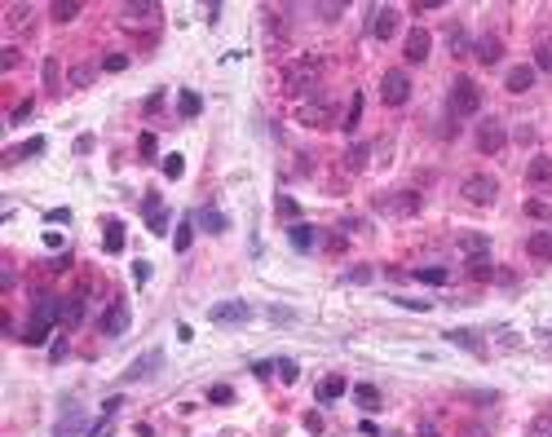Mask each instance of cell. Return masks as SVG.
I'll list each match as a JSON object with an SVG mask.
<instances>
[{
    "instance_id": "c3c4849f",
    "label": "cell",
    "mask_w": 552,
    "mask_h": 437,
    "mask_svg": "<svg viewBox=\"0 0 552 437\" xmlns=\"http://www.w3.org/2000/svg\"><path fill=\"white\" fill-rule=\"evenodd\" d=\"M305 429L309 433H322V415H318V411H309V415H305Z\"/></svg>"
},
{
    "instance_id": "9c48e42d",
    "label": "cell",
    "mask_w": 552,
    "mask_h": 437,
    "mask_svg": "<svg viewBox=\"0 0 552 437\" xmlns=\"http://www.w3.org/2000/svg\"><path fill=\"white\" fill-rule=\"evenodd\" d=\"M526 186L531 190H552V155H535L526 164Z\"/></svg>"
},
{
    "instance_id": "9a60e30c",
    "label": "cell",
    "mask_w": 552,
    "mask_h": 437,
    "mask_svg": "<svg viewBox=\"0 0 552 437\" xmlns=\"http://www.w3.org/2000/svg\"><path fill=\"white\" fill-rule=\"evenodd\" d=\"M266 40H270V49L287 44V27L279 22V9H266Z\"/></svg>"
},
{
    "instance_id": "ee69618b",
    "label": "cell",
    "mask_w": 552,
    "mask_h": 437,
    "mask_svg": "<svg viewBox=\"0 0 552 437\" xmlns=\"http://www.w3.org/2000/svg\"><path fill=\"white\" fill-rule=\"evenodd\" d=\"M340 14H345V5H318V18L322 22H336Z\"/></svg>"
},
{
    "instance_id": "52a82bcc",
    "label": "cell",
    "mask_w": 552,
    "mask_h": 437,
    "mask_svg": "<svg viewBox=\"0 0 552 437\" xmlns=\"http://www.w3.org/2000/svg\"><path fill=\"white\" fill-rule=\"evenodd\" d=\"M119 22H124L128 31H137V27H159V5H124L119 9Z\"/></svg>"
},
{
    "instance_id": "8d00e7d4",
    "label": "cell",
    "mask_w": 552,
    "mask_h": 437,
    "mask_svg": "<svg viewBox=\"0 0 552 437\" xmlns=\"http://www.w3.org/2000/svg\"><path fill=\"white\" fill-rule=\"evenodd\" d=\"M22 340H27V345H44V340H49V327H40V323H27V332H22Z\"/></svg>"
},
{
    "instance_id": "7bdbcfd3",
    "label": "cell",
    "mask_w": 552,
    "mask_h": 437,
    "mask_svg": "<svg viewBox=\"0 0 552 437\" xmlns=\"http://www.w3.org/2000/svg\"><path fill=\"white\" fill-rule=\"evenodd\" d=\"M531 437H552V420H548V415H539V420L531 424Z\"/></svg>"
},
{
    "instance_id": "ba28073f",
    "label": "cell",
    "mask_w": 552,
    "mask_h": 437,
    "mask_svg": "<svg viewBox=\"0 0 552 437\" xmlns=\"http://www.w3.org/2000/svg\"><path fill=\"white\" fill-rule=\"evenodd\" d=\"M305 128H331L336 124V106L331 102H301V111H296Z\"/></svg>"
},
{
    "instance_id": "b9f144b4",
    "label": "cell",
    "mask_w": 552,
    "mask_h": 437,
    "mask_svg": "<svg viewBox=\"0 0 552 437\" xmlns=\"http://www.w3.org/2000/svg\"><path fill=\"white\" fill-rule=\"evenodd\" d=\"M182 155H168V160H164V177H182Z\"/></svg>"
},
{
    "instance_id": "2e32d148",
    "label": "cell",
    "mask_w": 552,
    "mask_h": 437,
    "mask_svg": "<svg viewBox=\"0 0 552 437\" xmlns=\"http://www.w3.org/2000/svg\"><path fill=\"white\" fill-rule=\"evenodd\" d=\"M354 402L363 411H380V406H385V397H380L376 384H354Z\"/></svg>"
},
{
    "instance_id": "7c38bea8",
    "label": "cell",
    "mask_w": 552,
    "mask_h": 437,
    "mask_svg": "<svg viewBox=\"0 0 552 437\" xmlns=\"http://www.w3.org/2000/svg\"><path fill=\"white\" fill-rule=\"evenodd\" d=\"M473 53H477V62H482V67H495L499 58H503V40H499L495 31H486L482 40H477V49H473Z\"/></svg>"
},
{
    "instance_id": "f35d334b",
    "label": "cell",
    "mask_w": 552,
    "mask_h": 437,
    "mask_svg": "<svg viewBox=\"0 0 552 437\" xmlns=\"http://www.w3.org/2000/svg\"><path fill=\"white\" fill-rule=\"evenodd\" d=\"M230 397H234V388H230V384H217V388H212V393H208V402L225 406V402H230Z\"/></svg>"
},
{
    "instance_id": "ab89813d",
    "label": "cell",
    "mask_w": 552,
    "mask_h": 437,
    "mask_svg": "<svg viewBox=\"0 0 552 437\" xmlns=\"http://www.w3.org/2000/svg\"><path fill=\"white\" fill-rule=\"evenodd\" d=\"M451 340H455V345H469V349H477V354H482V340H477L473 332H451Z\"/></svg>"
},
{
    "instance_id": "8fae6325",
    "label": "cell",
    "mask_w": 552,
    "mask_h": 437,
    "mask_svg": "<svg viewBox=\"0 0 552 437\" xmlns=\"http://www.w3.org/2000/svg\"><path fill=\"white\" fill-rule=\"evenodd\" d=\"M248 300H221V305H212L208 309V318L212 323H248Z\"/></svg>"
},
{
    "instance_id": "4dcf8cb0",
    "label": "cell",
    "mask_w": 552,
    "mask_h": 437,
    "mask_svg": "<svg viewBox=\"0 0 552 437\" xmlns=\"http://www.w3.org/2000/svg\"><path fill=\"white\" fill-rule=\"evenodd\" d=\"M358 119H363V97H358V93H354V102H350V111H345V119H340V128H345V132H354V128H358Z\"/></svg>"
},
{
    "instance_id": "816d5d0a",
    "label": "cell",
    "mask_w": 552,
    "mask_h": 437,
    "mask_svg": "<svg viewBox=\"0 0 552 437\" xmlns=\"http://www.w3.org/2000/svg\"><path fill=\"white\" fill-rule=\"evenodd\" d=\"M279 375H283L287 384H292V380H296V367H292V362H279Z\"/></svg>"
},
{
    "instance_id": "8992f818",
    "label": "cell",
    "mask_w": 552,
    "mask_h": 437,
    "mask_svg": "<svg viewBox=\"0 0 552 437\" xmlns=\"http://www.w3.org/2000/svg\"><path fill=\"white\" fill-rule=\"evenodd\" d=\"M380 97H385V106H402L406 97H411V76H406V71H385Z\"/></svg>"
},
{
    "instance_id": "d6986e66",
    "label": "cell",
    "mask_w": 552,
    "mask_h": 437,
    "mask_svg": "<svg viewBox=\"0 0 552 437\" xmlns=\"http://www.w3.org/2000/svg\"><path fill=\"white\" fill-rule=\"evenodd\" d=\"M464 270H469L473 283H490V278H495V265H490V257H469V265H464Z\"/></svg>"
},
{
    "instance_id": "277c9868",
    "label": "cell",
    "mask_w": 552,
    "mask_h": 437,
    "mask_svg": "<svg viewBox=\"0 0 552 437\" xmlns=\"http://www.w3.org/2000/svg\"><path fill=\"white\" fill-rule=\"evenodd\" d=\"M376 208L389 216H415L420 212V190H398V194H376Z\"/></svg>"
},
{
    "instance_id": "e575fe53",
    "label": "cell",
    "mask_w": 552,
    "mask_h": 437,
    "mask_svg": "<svg viewBox=\"0 0 552 437\" xmlns=\"http://www.w3.org/2000/svg\"><path fill=\"white\" fill-rule=\"evenodd\" d=\"M526 216H535V221H552V208L544 199H526Z\"/></svg>"
},
{
    "instance_id": "4fadbf2b",
    "label": "cell",
    "mask_w": 552,
    "mask_h": 437,
    "mask_svg": "<svg viewBox=\"0 0 552 437\" xmlns=\"http://www.w3.org/2000/svg\"><path fill=\"white\" fill-rule=\"evenodd\" d=\"M371 31H376V40H393L398 35V9H376V22H371Z\"/></svg>"
},
{
    "instance_id": "d4e9b609",
    "label": "cell",
    "mask_w": 552,
    "mask_h": 437,
    "mask_svg": "<svg viewBox=\"0 0 552 437\" xmlns=\"http://www.w3.org/2000/svg\"><path fill=\"white\" fill-rule=\"evenodd\" d=\"M44 151V137H31L27 146H18V151H5V164H14V160H31V155H40Z\"/></svg>"
},
{
    "instance_id": "5b68a950",
    "label": "cell",
    "mask_w": 552,
    "mask_h": 437,
    "mask_svg": "<svg viewBox=\"0 0 552 437\" xmlns=\"http://www.w3.org/2000/svg\"><path fill=\"white\" fill-rule=\"evenodd\" d=\"M503 146H508L503 119H482V124H477V151H482V155H499Z\"/></svg>"
},
{
    "instance_id": "836d02e7",
    "label": "cell",
    "mask_w": 552,
    "mask_h": 437,
    "mask_svg": "<svg viewBox=\"0 0 552 437\" xmlns=\"http://www.w3.org/2000/svg\"><path fill=\"white\" fill-rule=\"evenodd\" d=\"M292 243L301 252H309V248H314V230H309V225H292Z\"/></svg>"
},
{
    "instance_id": "f5cc1de1",
    "label": "cell",
    "mask_w": 552,
    "mask_h": 437,
    "mask_svg": "<svg viewBox=\"0 0 552 437\" xmlns=\"http://www.w3.org/2000/svg\"><path fill=\"white\" fill-rule=\"evenodd\" d=\"M420 437H438V429H429V424H424V429H420Z\"/></svg>"
},
{
    "instance_id": "d590c367",
    "label": "cell",
    "mask_w": 552,
    "mask_h": 437,
    "mask_svg": "<svg viewBox=\"0 0 552 437\" xmlns=\"http://www.w3.org/2000/svg\"><path fill=\"white\" fill-rule=\"evenodd\" d=\"M535 67H539V71H552V40H539V49H535Z\"/></svg>"
},
{
    "instance_id": "ac0fdd59",
    "label": "cell",
    "mask_w": 552,
    "mask_h": 437,
    "mask_svg": "<svg viewBox=\"0 0 552 437\" xmlns=\"http://www.w3.org/2000/svg\"><path fill=\"white\" fill-rule=\"evenodd\" d=\"M503 84H508V93H526V89L535 84V67H512Z\"/></svg>"
},
{
    "instance_id": "1f68e13d",
    "label": "cell",
    "mask_w": 552,
    "mask_h": 437,
    "mask_svg": "<svg viewBox=\"0 0 552 437\" xmlns=\"http://www.w3.org/2000/svg\"><path fill=\"white\" fill-rule=\"evenodd\" d=\"M447 35H451V53H455V58L469 53V35H464V27H455V22H451V31H447Z\"/></svg>"
},
{
    "instance_id": "6da1fadb",
    "label": "cell",
    "mask_w": 552,
    "mask_h": 437,
    "mask_svg": "<svg viewBox=\"0 0 552 437\" xmlns=\"http://www.w3.org/2000/svg\"><path fill=\"white\" fill-rule=\"evenodd\" d=\"M322 80V58L318 53H301L283 67V93L287 97H309Z\"/></svg>"
},
{
    "instance_id": "30bf717a",
    "label": "cell",
    "mask_w": 552,
    "mask_h": 437,
    "mask_svg": "<svg viewBox=\"0 0 552 437\" xmlns=\"http://www.w3.org/2000/svg\"><path fill=\"white\" fill-rule=\"evenodd\" d=\"M429 49H433V35H429L424 27H411V31H406V40H402L406 62H424V58H429Z\"/></svg>"
},
{
    "instance_id": "e0dca14e",
    "label": "cell",
    "mask_w": 552,
    "mask_h": 437,
    "mask_svg": "<svg viewBox=\"0 0 552 437\" xmlns=\"http://www.w3.org/2000/svg\"><path fill=\"white\" fill-rule=\"evenodd\" d=\"M80 14H84L80 0H53V5H49V18H53V22H76Z\"/></svg>"
},
{
    "instance_id": "cb8c5ba5",
    "label": "cell",
    "mask_w": 552,
    "mask_h": 437,
    "mask_svg": "<svg viewBox=\"0 0 552 437\" xmlns=\"http://www.w3.org/2000/svg\"><path fill=\"white\" fill-rule=\"evenodd\" d=\"M31 14H35L31 5H9V27H14V31H27V27H31Z\"/></svg>"
},
{
    "instance_id": "4316f807",
    "label": "cell",
    "mask_w": 552,
    "mask_h": 437,
    "mask_svg": "<svg viewBox=\"0 0 552 437\" xmlns=\"http://www.w3.org/2000/svg\"><path fill=\"white\" fill-rule=\"evenodd\" d=\"M155 362H159V354H146V358H137L133 367L124 371V380H141V375H146V371H155Z\"/></svg>"
},
{
    "instance_id": "3957f363",
    "label": "cell",
    "mask_w": 552,
    "mask_h": 437,
    "mask_svg": "<svg viewBox=\"0 0 552 437\" xmlns=\"http://www.w3.org/2000/svg\"><path fill=\"white\" fill-rule=\"evenodd\" d=\"M460 194L469 203H477V208H490V203L499 199V181L490 177V173H469V177L460 181Z\"/></svg>"
},
{
    "instance_id": "7402d4cb",
    "label": "cell",
    "mask_w": 552,
    "mask_h": 437,
    "mask_svg": "<svg viewBox=\"0 0 552 437\" xmlns=\"http://www.w3.org/2000/svg\"><path fill=\"white\" fill-rule=\"evenodd\" d=\"M80 318H84V296L76 291V296H67V300H62V323H67V327H76Z\"/></svg>"
},
{
    "instance_id": "f907efd6",
    "label": "cell",
    "mask_w": 552,
    "mask_h": 437,
    "mask_svg": "<svg viewBox=\"0 0 552 437\" xmlns=\"http://www.w3.org/2000/svg\"><path fill=\"white\" fill-rule=\"evenodd\" d=\"M27 115H31V102H22L18 111H14V119H9V124H22V119H27Z\"/></svg>"
},
{
    "instance_id": "5bb4252c",
    "label": "cell",
    "mask_w": 552,
    "mask_h": 437,
    "mask_svg": "<svg viewBox=\"0 0 552 437\" xmlns=\"http://www.w3.org/2000/svg\"><path fill=\"white\" fill-rule=\"evenodd\" d=\"M102 332L106 336H124L128 332V309L124 305H111V309L102 314Z\"/></svg>"
},
{
    "instance_id": "484cf974",
    "label": "cell",
    "mask_w": 552,
    "mask_h": 437,
    "mask_svg": "<svg viewBox=\"0 0 552 437\" xmlns=\"http://www.w3.org/2000/svg\"><path fill=\"white\" fill-rule=\"evenodd\" d=\"M199 225L208 230V234H221V230H225V216H221L217 208H203V212H199Z\"/></svg>"
},
{
    "instance_id": "44dd1931",
    "label": "cell",
    "mask_w": 552,
    "mask_h": 437,
    "mask_svg": "<svg viewBox=\"0 0 552 437\" xmlns=\"http://www.w3.org/2000/svg\"><path fill=\"white\" fill-rule=\"evenodd\" d=\"M526 252H531L535 261H552V234H531L526 239Z\"/></svg>"
},
{
    "instance_id": "7dc6e473",
    "label": "cell",
    "mask_w": 552,
    "mask_h": 437,
    "mask_svg": "<svg viewBox=\"0 0 552 437\" xmlns=\"http://www.w3.org/2000/svg\"><path fill=\"white\" fill-rule=\"evenodd\" d=\"M173 243H177V252H186V248H190V221L177 230V239H173Z\"/></svg>"
},
{
    "instance_id": "7a4b0ae2",
    "label": "cell",
    "mask_w": 552,
    "mask_h": 437,
    "mask_svg": "<svg viewBox=\"0 0 552 437\" xmlns=\"http://www.w3.org/2000/svg\"><path fill=\"white\" fill-rule=\"evenodd\" d=\"M447 111L451 119H469L482 111V84L469 80V76H455L451 80V93H447Z\"/></svg>"
},
{
    "instance_id": "bcb514c9",
    "label": "cell",
    "mask_w": 552,
    "mask_h": 437,
    "mask_svg": "<svg viewBox=\"0 0 552 437\" xmlns=\"http://www.w3.org/2000/svg\"><path fill=\"white\" fill-rule=\"evenodd\" d=\"M22 62V53H18V49H5V58H0V67H5V71H14Z\"/></svg>"
},
{
    "instance_id": "60d3db41",
    "label": "cell",
    "mask_w": 552,
    "mask_h": 437,
    "mask_svg": "<svg viewBox=\"0 0 552 437\" xmlns=\"http://www.w3.org/2000/svg\"><path fill=\"white\" fill-rule=\"evenodd\" d=\"M199 93H182V115H199Z\"/></svg>"
},
{
    "instance_id": "681fc988",
    "label": "cell",
    "mask_w": 552,
    "mask_h": 437,
    "mask_svg": "<svg viewBox=\"0 0 552 437\" xmlns=\"http://www.w3.org/2000/svg\"><path fill=\"white\" fill-rule=\"evenodd\" d=\"M279 212H283V216H296V203L287 199V194H279Z\"/></svg>"
},
{
    "instance_id": "603a6c76",
    "label": "cell",
    "mask_w": 552,
    "mask_h": 437,
    "mask_svg": "<svg viewBox=\"0 0 552 437\" xmlns=\"http://www.w3.org/2000/svg\"><path fill=\"white\" fill-rule=\"evenodd\" d=\"M44 89L49 93L62 89V62H58V58H44Z\"/></svg>"
},
{
    "instance_id": "f546056e",
    "label": "cell",
    "mask_w": 552,
    "mask_h": 437,
    "mask_svg": "<svg viewBox=\"0 0 552 437\" xmlns=\"http://www.w3.org/2000/svg\"><path fill=\"white\" fill-rule=\"evenodd\" d=\"M460 248L469 252V257H486V248H490V243H486L482 234H460Z\"/></svg>"
},
{
    "instance_id": "ffe728a7",
    "label": "cell",
    "mask_w": 552,
    "mask_h": 437,
    "mask_svg": "<svg viewBox=\"0 0 552 437\" xmlns=\"http://www.w3.org/2000/svg\"><path fill=\"white\" fill-rule=\"evenodd\" d=\"M367 155H371V146H367V142H354L350 151H345V168H350V173H363V168H367Z\"/></svg>"
},
{
    "instance_id": "f1b7e54d",
    "label": "cell",
    "mask_w": 552,
    "mask_h": 437,
    "mask_svg": "<svg viewBox=\"0 0 552 437\" xmlns=\"http://www.w3.org/2000/svg\"><path fill=\"white\" fill-rule=\"evenodd\" d=\"M340 393H345V380H340V375H327V380L318 384V397H322V402H331V397H340Z\"/></svg>"
},
{
    "instance_id": "d6a6232c",
    "label": "cell",
    "mask_w": 552,
    "mask_h": 437,
    "mask_svg": "<svg viewBox=\"0 0 552 437\" xmlns=\"http://www.w3.org/2000/svg\"><path fill=\"white\" fill-rule=\"evenodd\" d=\"M415 278L420 283H447V270H442V265H420Z\"/></svg>"
},
{
    "instance_id": "74e56055",
    "label": "cell",
    "mask_w": 552,
    "mask_h": 437,
    "mask_svg": "<svg viewBox=\"0 0 552 437\" xmlns=\"http://www.w3.org/2000/svg\"><path fill=\"white\" fill-rule=\"evenodd\" d=\"M106 248L111 252L124 248V230H119V221H106Z\"/></svg>"
},
{
    "instance_id": "83f0119b",
    "label": "cell",
    "mask_w": 552,
    "mask_h": 437,
    "mask_svg": "<svg viewBox=\"0 0 552 437\" xmlns=\"http://www.w3.org/2000/svg\"><path fill=\"white\" fill-rule=\"evenodd\" d=\"M93 76H98V67H71V89H89V84H93Z\"/></svg>"
},
{
    "instance_id": "f6af8a7d",
    "label": "cell",
    "mask_w": 552,
    "mask_h": 437,
    "mask_svg": "<svg viewBox=\"0 0 552 437\" xmlns=\"http://www.w3.org/2000/svg\"><path fill=\"white\" fill-rule=\"evenodd\" d=\"M102 67H106V71H124L128 58H124V53H111V58H102Z\"/></svg>"
}]
</instances>
